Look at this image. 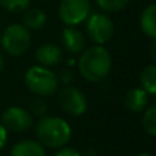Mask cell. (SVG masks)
Masks as SVG:
<instances>
[{"instance_id": "cell-1", "label": "cell", "mask_w": 156, "mask_h": 156, "mask_svg": "<svg viewBox=\"0 0 156 156\" xmlns=\"http://www.w3.org/2000/svg\"><path fill=\"white\" fill-rule=\"evenodd\" d=\"M111 67L112 58L103 45L85 49L78 59V70L89 82H101L110 74Z\"/></svg>"}, {"instance_id": "cell-2", "label": "cell", "mask_w": 156, "mask_h": 156, "mask_svg": "<svg viewBox=\"0 0 156 156\" xmlns=\"http://www.w3.org/2000/svg\"><path fill=\"white\" fill-rule=\"evenodd\" d=\"M37 141L47 148L59 149L71 140V127L60 116H43L36 125Z\"/></svg>"}, {"instance_id": "cell-3", "label": "cell", "mask_w": 156, "mask_h": 156, "mask_svg": "<svg viewBox=\"0 0 156 156\" xmlns=\"http://www.w3.org/2000/svg\"><path fill=\"white\" fill-rule=\"evenodd\" d=\"M25 85L38 97L52 96L58 90L59 77L44 66H33L25 73Z\"/></svg>"}, {"instance_id": "cell-4", "label": "cell", "mask_w": 156, "mask_h": 156, "mask_svg": "<svg viewBox=\"0 0 156 156\" xmlns=\"http://www.w3.org/2000/svg\"><path fill=\"white\" fill-rule=\"evenodd\" d=\"M32 36L30 32L21 23H14L5 27L0 37L2 47L11 56H21L29 49Z\"/></svg>"}, {"instance_id": "cell-5", "label": "cell", "mask_w": 156, "mask_h": 156, "mask_svg": "<svg viewBox=\"0 0 156 156\" xmlns=\"http://www.w3.org/2000/svg\"><path fill=\"white\" fill-rule=\"evenodd\" d=\"M115 26L114 22L107 14L96 12L90 14L86 19V33L89 38L97 45H104L112 38Z\"/></svg>"}, {"instance_id": "cell-6", "label": "cell", "mask_w": 156, "mask_h": 156, "mask_svg": "<svg viewBox=\"0 0 156 156\" xmlns=\"http://www.w3.org/2000/svg\"><path fill=\"white\" fill-rule=\"evenodd\" d=\"M59 18L67 26H76L88 19L90 15L89 0H62L59 4Z\"/></svg>"}, {"instance_id": "cell-7", "label": "cell", "mask_w": 156, "mask_h": 156, "mask_svg": "<svg viewBox=\"0 0 156 156\" xmlns=\"http://www.w3.org/2000/svg\"><path fill=\"white\" fill-rule=\"evenodd\" d=\"M60 107L66 114L71 116H81L88 108L86 96L76 86L67 85L59 93Z\"/></svg>"}, {"instance_id": "cell-8", "label": "cell", "mask_w": 156, "mask_h": 156, "mask_svg": "<svg viewBox=\"0 0 156 156\" xmlns=\"http://www.w3.org/2000/svg\"><path fill=\"white\" fill-rule=\"evenodd\" d=\"M2 125L14 133H23L33 126V116L22 107H8L2 114Z\"/></svg>"}, {"instance_id": "cell-9", "label": "cell", "mask_w": 156, "mask_h": 156, "mask_svg": "<svg viewBox=\"0 0 156 156\" xmlns=\"http://www.w3.org/2000/svg\"><path fill=\"white\" fill-rule=\"evenodd\" d=\"M36 59L44 67H52L62 60V49L56 44H43L36 51Z\"/></svg>"}, {"instance_id": "cell-10", "label": "cell", "mask_w": 156, "mask_h": 156, "mask_svg": "<svg viewBox=\"0 0 156 156\" xmlns=\"http://www.w3.org/2000/svg\"><path fill=\"white\" fill-rule=\"evenodd\" d=\"M62 41L65 48L71 54H80L85 47V37L82 32L74 26L65 27L62 33Z\"/></svg>"}, {"instance_id": "cell-11", "label": "cell", "mask_w": 156, "mask_h": 156, "mask_svg": "<svg viewBox=\"0 0 156 156\" xmlns=\"http://www.w3.org/2000/svg\"><path fill=\"white\" fill-rule=\"evenodd\" d=\"M148 96L143 88H133L125 94L123 104L130 112H141L148 105Z\"/></svg>"}, {"instance_id": "cell-12", "label": "cell", "mask_w": 156, "mask_h": 156, "mask_svg": "<svg viewBox=\"0 0 156 156\" xmlns=\"http://www.w3.org/2000/svg\"><path fill=\"white\" fill-rule=\"evenodd\" d=\"M45 147L36 140H21L11 148V156H45Z\"/></svg>"}, {"instance_id": "cell-13", "label": "cell", "mask_w": 156, "mask_h": 156, "mask_svg": "<svg viewBox=\"0 0 156 156\" xmlns=\"http://www.w3.org/2000/svg\"><path fill=\"white\" fill-rule=\"evenodd\" d=\"M140 27L149 38H156V4H149L144 8L140 16Z\"/></svg>"}, {"instance_id": "cell-14", "label": "cell", "mask_w": 156, "mask_h": 156, "mask_svg": "<svg viewBox=\"0 0 156 156\" xmlns=\"http://www.w3.org/2000/svg\"><path fill=\"white\" fill-rule=\"evenodd\" d=\"M47 14L41 8H27L23 15V26L27 30H38L45 25Z\"/></svg>"}, {"instance_id": "cell-15", "label": "cell", "mask_w": 156, "mask_h": 156, "mask_svg": "<svg viewBox=\"0 0 156 156\" xmlns=\"http://www.w3.org/2000/svg\"><path fill=\"white\" fill-rule=\"evenodd\" d=\"M141 88L148 94H156V65H149L140 74Z\"/></svg>"}, {"instance_id": "cell-16", "label": "cell", "mask_w": 156, "mask_h": 156, "mask_svg": "<svg viewBox=\"0 0 156 156\" xmlns=\"http://www.w3.org/2000/svg\"><path fill=\"white\" fill-rule=\"evenodd\" d=\"M143 127L149 136L156 137V104L149 105L148 108L144 110Z\"/></svg>"}, {"instance_id": "cell-17", "label": "cell", "mask_w": 156, "mask_h": 156, "mask_svg": "<svg viewBox=\"0 0 156 156\" xmlns=\"http://www.w3.org/2000/svg\"><path fill=\"white\" fill-rule=\"evenodd\" d=\"M0 5L8 12H23L29 8L30 0H0Z\"/></svg>"}, {"instance_id": "cell-18", "label": "cell", "mask_w": 156, "mask_h": 156, "mask_svg": "<svg viewBox=\"0 0 156 156\" xmlns=\"http://www.w3.org/2000/svg\"><path fill=\"white\" fill-rule=\"evenodd\" d=\"M96 2L97 5L104 12H116V11L123 10L127 5L129 0H96Z\"/></svg>"}, {"instance_id": "cell-19", "label": "cell", "mask_w": 156, "mask_h": 156, "mask_svg": "<svg viewBox=\"0 0 156 156\" xmlns=\"http://www.w3.org/2000/svg\"><path fill=\"white\" fill-rule=\"evenodd\" d=\"M47 110H48V107H47V103L43 100V97H36V99L32 100V103H30V114H34V115L37 116H45L47 114Z\"/></svg>"}, {"instance_id": "cell-20", "label": "cell", "mask_w": 156, "mask_h": 156, "mask_svg": "<svg viewBox=\"0 0 156 156\" xmlns=\"http://www.w3.org/2000/svg\"><path fill=\"white\" fill-rule=\"evenodd\" d=\"M55 156H82L77 149L71 148V147H62L59 151L55 154Z\"/></svg>"}, {"instance_id": "cell-21", "label": "cell", "mask_w": 156, "mask_h": 156, "mask_svg": "<svg viewBox=\"0 0 156 156\" xmlns=\"http://www.w3.org/2000/svg\"><path fill=\"white\" fill-rule=\"evenodd\" d=\"M7 138H8V130L0 123V151L5 147V144H7Z\"/></svg>"}, {"instance_id": "cell-22", "label": "cell", "mask_w": 156, "mask_h": 156, "mask_svg": "<svg viewBox=\"0 0 156 156\" xmlns=\"http://www.w3.org/2000/svg\"><path fill=\"white\" fill-rule=\"evenodd\" d=\"M73 78H74V74H73V71H70V70H65L62 74H60V81L65 82L66 85L70 83L71 81H73Z\"/></svg>"}, {"instance_id": "cell-23", "label": "cell", "mask_w": 156, "mask_h": 156, "mask_svg": "<svg viewBox=\"0 0 156 156\" xmlns=\"http://www.w3.org/2000/svg\"><path fill=\"white\" fill-rule=\"evenodd\" d=\"M149 52H151V56L152 59L156 62V38L152 40V44H151V48H149Z\"/></svg>"}, {"instance_id": "cell-24", "label": "cell", "mask_w": 156, "mask_h": 156, "mask_svg": "<svg viewBox=\"0 0 156 156\" xmlns=\"http://www.w3.org/2000/svg\"><path fill=\"white\" fill-rule=\"evenodd\" d=\"M3 69H4V58H3V55L0 54V73L3 71Z\"/></svg>"}, {"instance_id": "cell-25", "label": "cell", "mask_w": 156, "mask_h": 156, "mask_svg": "<svg viewBox=\"0 0 156 156\" xmlns=\"http://www.w3.org/2000/svg\"><path fill=\"white\" fill-rule=\"evenodd\" d=\"M137 156H154V155H151V154H140V155H137Z\"/></svg>"}]
</instances>
